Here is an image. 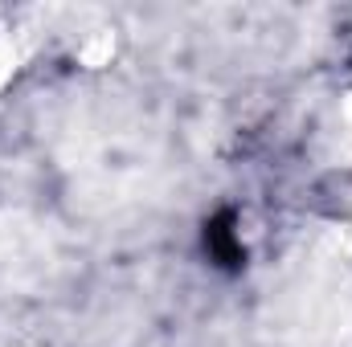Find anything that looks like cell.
<instances>
[{"label": "cell", "mask_w": 352, "mask_h": 347, "mask_svg": "<svg viewBox=\"0 0 352 347\" xmlns=\"http://www.w3.org/2000/svg\"><path fill=\"white\" fill-rule=\"evenodd\" d=\"M230 213L226 217H217L213 225H209V233H205V246H209V254L217 261H226V265H234V261L242 258V246H238V237H234V229H230Z\"/></svg>", "instance_id": "obj_1"}]
</instances>
